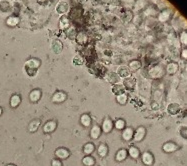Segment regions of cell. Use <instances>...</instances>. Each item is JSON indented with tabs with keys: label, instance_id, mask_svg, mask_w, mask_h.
<instances>
[{
	"label": "cell",
	"instance_id": "obj_6",
	"mask_svg": "<svg viewBox=\"0 0 187 166\" xmlns=\"http://www.w3.org/2000/svg\"><path fill=\"white\" fill-rule=\"evenodd\" d=\"M67 99V94L63 91H57L53 94L52 96V102L54 103H62Z\"/></svg>",
	"mask_w": 187,
	"mask_h": 166
},
{
	"label": "cell",
	"instance_id": "obj_10",
	"mask_svg": "<svg viewBox=\"0 0 187 166\" xmlns=\"http://www.w3.org/2000/svg\"><path fill=\"white\" fill-rule=\"evenodd\" d=\"M162 149H163V151L166 152V153H172V152L177 150L178 145L175 144L174 142H166V143H164V144H163Z\"/></svg>",
	"mask_w": 187,
	"mask_h": 166
},
{
	"label": "cell",
	"instance_id": "obj_18",
	"mask_svg": "<svg viewBox=\"0 0 187 166\" xmlns=\"http://www.w3.org/2000/svg\"><path fill=\"white\" fill-rule=\"evenodd\" d=\"M112 92L113 94H115V95H120V94H123L125 93V87L123 86V84H121V83H117V84H114L112 86Z\"/></svg>",
	"mask_w": 187,
	"mask_h": 166
},
{
	"label": "cell",
	"instance_id": "obj_4",
	"mask_svg": "<svg viewBox=\"0 0 187 166\" xmlns=\"http://www.w3.org/2000/svg\"><path fill=\"white\" fill-rule=\"evenodd\" d=\"M113 121L110 119L109 117H106L105 119L103 120L102 122V126H101V130L104 132V133H110L113 129Z\"/></svg>",
	"mask_w": 187,
	"mask_h": 166
},
{
	"label": "cell",
	"instance_id": "obj_28",
	"mask_svg": "<svg viewBox=\"0 0 187 166\" xmlns=\"http://www.w3.org/2000/svg\"><path fill=\"white\" fill-rule=\"evenodd\" d=\"M82 163L85 166H94L95 165V159L91 155H85L82 159Z\"/></svg>",
	"mask_w": 187,
	"mask_h": 166
},
{
	"label": "cell",
	"instance_id": "obj_14",
	"mask_svg": "<svg viewBox=\"0 0 187 166\" xmlns=\"http://www.w3.org/2000/svg\"><path fill=\"white\" fill-rule=\"evenodd\" d=\"M41 125V121L40 119H33L31 122L29 123L28 125V131L31 132V133H34V132H36L38 129H39V127Z\"/></svg>",
	"mask_w": 187,
	"mask_h": 166
},
{
	"label": "cell",
	"instance_id": "obj_7",
	"mask_svg": "<svg viewBox=\"0 0 187 166\" xmlns=\"http://www.w3.org/2000/svg\"><path fill=\"white\" fill-rule=\"evenodd\" d=\"M57 128V123L54 120H49L44 124L43 126V131L44 133H52L53 131H55Z\"/></svg>",
	"mask_w": 187,
	"mask_h": 166
},
{
	"label": "cell",
	"instance_id": "obj_22",
	"mask_svg": "<svg viewBox=\"0 0 187 166\" xmlns=\"http://www.w3.org/2000/svg\"><path fill=\"white\" fill-rule=\"evenodd\" d=\"M95 151V145L92 142H88L83 146V153L85 155H91Z\"/></svg>",
	"mask_w": 187,
	"mask_h": 166
},
{
	"label": "cell",
	"instance_id": "obj_39",
	"mask_svg": "<svg viewBox=\"0 0 187 166\" xmlns=\"http://www.w3.org/2000/svg\"><path fill=\"white\" fill-rule=\"evenodd\" d=\"M180 40H181V42H182L183 45H186V42H187V41H186V32H185V31H183L182 34H181Z\"/></svg>",
	"mask_w": 187,
	"mask_h": 166
},
{
	"label": "cell",
	"instance_id": "obj_16",
	"mask_svg": "<svg viewBox=\"0 0 187 166\" xmlns=\"http://www.w3.org/2000/svg\"><path fill=\"white\" fill-rule=\"evenodd\" d=\"M127 155H128V153H127V150H126V149H119L116 153V155H115V159H116V161H118V162H122L127 158Z\"/></svg>",
	"mask_w": 187,
	"mask_h": 166
},
{
	"label": "cell",
	"instance_id": "obj_25",
	"mask_svg": "<svg viewBox=\"0 0 187 166\" xmlns=\"http://www.w3.org/2000/svg\"><path fill=\"white\" fill-rule=\"evenodd\" d=\"M127 153L130 155V157H132L133 159H137L140 156V150L136 146H130L128 148Z\"/></svg>",
	"mask_w": 187,
	"mask_h": 166
},
{
	"label": "cell",
	"instance_id": "obj_34",
	"mask_svg": "<svg viewBox=\"0 0 187 166\" xmlns=\"http://www.w3.org/2000/svg\"><path fill=\"white\" fill-rule=\"evenodd\" d=\"M18 21H19V19L17 17H15V16H11V17H9L7 19V24L10 25V26H15L18 23Z\"/></svg>",
	"mask_w": 187,
	"mask_h": 166
},
{
	"label": "cell",
	"instance_id": "obj_24",
	"mask_svg": "<svg viewBox=\"0 0 187 166\" xmlns=\"http://www.w3.org/2000/svg\"><path fill=\"white\" fill-rule=\"evenodd\" d=\"M21 102V96L19 94H14L10 98V106L12 108H16Z\"/></svg>",
	"mask_w": 187,
	"mask_h": 166
},
{
	"label": "cell",
	"instance_id": "obj_23",
	"mask_svg": "<svg viewBox=\"0 0 187 166\" xmlns=\"http://www.w3.org/2000/svg\"><path fill=\"white\" fill-rule=\"evenodd\" d=\"M97 153H98V155L100 157L107 156V154H108V146L105 144V143H101V144L98 146Z\"/></svg>",
	"mask_w": 187,
	"mask_h": 166
},
{
	"label": "cell",
	"instance_id": "obj_26",
	"mask_svg": "<svg viewBox=\"0 0 187 166\" xmlns=\"http://www.w3.org/2000/svg\"><path fill=\"white\" fill-rule=\"evenodd\" d=\"M63 49V44L60 40H54L52 43V50L55 53H60Z\"/></svg>",
	"mask_w": 187,
	"mask_h": 166
},
{
	"label": "cell",
	"instance_id": "obj_44",
	"mask_svg": "<svg viewBox=\"0 0 187 166\" xmlns=\"http://www.w3.org/2000/svg\"><path fill=\"white\" fill-rule=\"evenodd\" d=\"M6 166H16V165H14V164H7Z\"/></svg>",
	"mask_w": 187,
	"mask_h": 166
},
{
	"label": "cell",
	"instance_id": "obj_15",
	"mask_svg": "<svg viewBox=\"0 0 187 166\" xmlns=\"http://www.w3.org/2000/svg\"><path fill=\"white\" fill-rule=\"evenodd\" d=\"M101 127L99 125H94L92 126V128L90 130V137L92 139H98L101 135Z\"/></svg>",
	"mask_w": 187,
	"mask_h": 166
},
{
	"label": "cell",
	"instance_id": "obj_32",
	"mask_svg": "<svg viewBox=\"0 0 187 166\" xmlns=\"http://www.w3.org/2000/svg\"><path fill=\"white\" fill-rule=\"evenodd\" d=\"M68 9H69V6H68V4L67 3H65V2H62V3H60L58 6H57V8H56V10H57V12L58 13H60V14H64V13H66L68 11Z\"/></svg>",
	"mask_w": 187,
	"mask_h": 166
},
{
	"label": "cell",
	"instance_id": "obj_42",
	"mask_svg": "<svg viewBox=\"0 0 187 166\" xmlns=\"http://www.w3.org/2000/svg\"><path fill=\"white\" fill-rule=\"evenodd\" d=\"M45 1H48V0H38V2H40V3H44Z\"/></svg>",
	"mask_w": 187,
	"mask_h": 166
},
{
	"label": "cell",
	"instance_id": "obj_38",
	"mask_svg": "<svg viewBox=\"0 0 187 166\" xmlns=\"http://www.w3.org/2000/svg\"><path fill=\"white\" fill-rule=\"evenodd\" d=\"M51 166H63V165H62V162L60 161L59 159L55 158L51 161Z\"/></svg>",
	"mask_w": 187,
	"mask_h": 166
},
{
	"label": "cell",
	"instance_id": "obj_43",
	"mask_svg": "<svg viewBox=\"0 0 187 166\" xmlns=\"http://www.w3.org/2000/svg\"><path fill=\"white\" fill-rule=\"evenodd\" d=\"M2 112H3V111H2V108H1V107H0V116H1V114H2Z\"/></svg>",
	"mask_w": 187,
	"mask_h": 166
},
{
	"label": "cell",
	"instance_id": "obj_8",
	"mask_svg": "<svg viewBox=\"0 0 187 166\" xmlns=\"http://www.w3.org/2000/svg\"><path fill=\"white\" fill-rule=\"evenodd\" d=\"M42 97V91L40 89H33L29 93V100L31 102H38Z\"/></svg>",
	"mask_w": 187,
	"mask_h": 166
},
{
	"label": "cell",
	"instance_id": "obj_5",
	"mask_svg": "<svg viewBox=\"0 0 187 166\" xmlns=\"http://www.w3.org/2000/svg\"><path fill=\"white\" fill-rule=\"evenodd\" d=\"M55 156H56L57 159H59V160L60 159H67L70 156V151L67 148L60 147L55 150Z\"/></svg>",
	"mask_w": 187,
	"mask_h": 166
},
{
	"label": "cell",
	"instance_id": "obj_37",
	"mask_svg": "<svg viewBox=\"0 0 187 166\" xmlns=\"http://www.w3.org/2000/svg\"><path fill=\"white\" fill-rule=\"evenodd\" d=\"M179 132H180V135L186 139V138H187V128H186V126H181L179 128Z\"/></svg>",
	"mask_w": 187,
	"mask_h": 166
},
{
	"label": "cell",
	"instance_id": "obj_21",
	"mask_svg": "<svg viewBox=\"0 0 187 166\" xmlns=\"http://www.w3.org/2000/svg\"><path fill=\"white\" fill-rule=\"evenodd\" d=\"M91 122H92V119H91L89 114L85 113V114H82L80 116V123L84 127H89L91 125Z\"/></svg>",
	"mask_w": 187,
	"mask_h": 166
},
{
	"label": "cell",
	"instance_id": "obj_11",
	"mask_svg": "<svg viewBox=\"0 0 187 166\" xmlns=\"http://www.w3.org/2000/svg\"><path fill=\"white\" fill-rule=\"evenodd\" d=\"M133 133L134 130L131 127H125L122 131V139L124 141H130L133 138Z\"/></svg>",
	"mask_w": 187,
	"mask_h": 166
},
{
	"label": "cell",
	"instance_id": "obj_35",
	"mask_svg": "<svg viewBox=\"0 0 187 166\" xmlns=\"http://www.w3.org/2000/svg\"><path fill=\"white\" fill-rule=\"evenodd\" d=\"M169 16H170V14L167 12V11H163V12L159 15V20L162 21V22H165V21H167V19L169 18Z\"/></svg>",
	"mask_w": 187,
	"mask_h": 166
},
{
	"label": "cell",
	"instance_id": "obj_36",
	"mask_svg": "<svg viewBox=\"0 0 187 166\" xmlns=\"http://www.w3.org/2000/svg\"><path fill=\"white\" fill-rule=\"evenodd\" d=\"M73 63L76 65H81L83 63V58L81 57V55H79V54L76 55V56L73 58Z\"/></svg>",
	"mask_w": 187,
	"mask_h": 166
},
{
	"label": "cell",
	"instance_id": "obj_19",
	"mask_svg": "<svg viewBox=\"0 0 187 166\" xmlns=\"http://www.w3.org/2000/svg\"><path fill=\"white\" fill-rule=\"evenodd\" d=\"M106 78H107L108 82H110L113 85L117 84V83H119V81H120V77L118 76L117 73H115V72H109L106 75Z\"/></svg>",
	"mask_w": 187,
	"mask_h": 166
},
{
	"label": "cell",
	"instance_id": "obj_12",
	"mask_svg": "<svg viewBox=\"0 0 187 166\" xmlns=\"http://www.w3.org/2000/svg\"><path fill=\"white\" fill-rule=\"evenodd\" d=\"M117 74H118V76L120 77V78H121V77H122V78H127V77L130 76L131 71L129 70L128 66L123 65V66H120V67L117 69Z\"/></svg>",
	"mask_w": 187,
	"mask_h": 166
},
{
	"label": "cell",
	"instance_id": "obj_9",
	"mask_svg": "<svg viewBox=\"0 0 187 166\" xmlns=\"http://www.w3.org/2000/svg\"><path fill=\"white\" fill-rule=\"evenodd\" d=\"M141 160H142V162L144 163L145 165L151 166L154 163V156L152 155V153L146 151V152H144L141 155Z\"/></svg>",
	"mask_w": 187,
	"mask_h": 166
},
{
	"label": "cell",
	"instance_id": "obj_17",
	"mask_svg": "<svg viewBox=\"0 0 187 166\" xmlns=\"http://www.w3.org/2000/svg\"><path fill=\"white\" fill-rule=\"evenodd\" d=\"M167 111L170 115H176L180 111V106L177 103H170L167 106Z\"/></svg>",
	"mask_w": 187,
	"mask_h": 166
},
{
	"label": "cell",
	"instance_id": "obj_40",
	"mask_svg": "<svg viewBox=\"0 0 187 166\" xmlns=\"http://www.w3.org/2000/svg\"><path fill=\"white\" fill-rule=\"evenodd\" d=\"M187 51H186V49H183L182 50V53H181V57H182L183 59H186V57H187Z\"/></svg>",
	"mask_w": 187,
	"mask_h": 166
},
{
	"label": "cell",
	"instance_id": "obj_33",
	"mask_svg": "<svg viewBox=\"0 0 187 166\" xmlns=\"http://www.w3.org/2000/svg\"><path fill=\"white\" fill-rule=\"evenodd\" d=\"M59 26H60V29H66V28H68V26H69V20H68L67 17H66V16H62V17L60 18Z\"/></svg>",
	"mask_w": 187,
	"mask_h": 166
},
{
	"label": "cell",
	"instance_id": "obj_20",
	"mask_svg": "<svg viewBox=\"0 0 187 166\" xmlns=\"http://www.w3.org/2000/svg\"><path fill=\"white\" fill-rule=\"evenodd\" d=\"M178 64L176 62H170L167 66H166V72L169 75H174L176 72L178 71Z\"/></svg>",
	"mask_w": 187,
	"mask_h": 166
},
{
	"label": "cell",
	"instance_id": "obj_29",
	"mask_svg": "<svg viewBox=\"0 0 187 166\" xmlns=\"http://www.w3.org/2000/svg\"><path fill=\"white\" fill-rule=\"evenodd\" d=\"M128 68L130 71H137L138 69L141 68V62L139 61V60H132V61L129 63V66H128Z\"/></svg>",
	"mask_w": 187,
	"mask_h": 166
},
{
	"label": "cell",
	"instance_id": "obj_13",
	"mask_svg": "<svg viewBox=\"0 0 187 166\" xmlns=\"http://www.w3.org/2000/svg\"><path fill=\"white\" fill-rule=\"evenodd\" d=\"M135 85H136V82H135V79L133 78V77H127V78H124L123 86L125 87V89L133 90Z\"/></svg>",
	"mask_w": 187,
	"mask_h": 166
},
{
	"label": "cell",
	"instance_id": "obj_31",
	"mask_svg": "<svg viewBox=\"0 0 187 166\" xmlns=\"http://www.w3.org/2000/svg\"><path fill=\"white\" fill-rule=\"evenodd\" d=\"M114 127L116 128L117 130H123L126 126V123H125V120L122 119V118H119L115 121V123H113Z\"/></svg>",
	"mask_w": 187,
	"mask_h": 166
},
{
	"label": "cell",
	"instance_id": "obj_3",
	"mask_svg": "<svg viewBox=\"0 0 187 166\" xmlns=\"http://www.w3.org/2000/svg\"><path fill=\"white\" fill-rule=\"evenodd\" d=\"M146 135V128L143 126H139L138 128H137L134 133H133V139L135 142H140L144 139V137Z\"/></svg>",
	"mask_w": 187,
	"mask_h": 166
},
{
	"label": "cell",
	"instance_id": "obj_30",
	"mask_svg": "<svg viewBox=\"0 0 187 166\" xmlns=\"http://www.w3.org/2000/svg\"><path fill=\"white\" fill-rule=\"evenodd\" d=\"M116 101L120 104V105H125L128 101V95L126 93L120 94V95L116 96Z\"/></svg>",
	"mask_w": 187,
	"mask_h": 166
},
{
	"label": "cell",
	"instance_id": "obj_27",
	"mask_svg": "<svg viewBox=\"0 0 187 166\" xmlns=\"http://www.w3.org/2000/svg\"><path fill=\"white\" fill-rule=\"evenodd\" d=\"M76 41L78 42L79 44H81V45H84V44L88 41V36L85 34L84 32H80L78 33V34L76 35Z\"/></svg>",
	"mask_w": 187,
	"mask_h": 166
},
{
	"label": "cell",
	"instance_id": "obj_2",
	"mask_svg": "<svg viewBox=\"0 0 187 166\" xmlns=\"http://www.w3.org/2000/svg\"><path fill=\"white\" fill-rule=\"evenodd\" d=\"M150 77L152 78H160L164 74V68L161 65H154L153 67L149 69V72H148Z\"/></svg>",
	"mask_w": 187,
	"mask_h": 166
},
{
	"label": "cell",
	"instance_id": "obj_41",
	"mask_svg": "<svg viewBox=\"0 0 187 166\" xmlns=\"http://www.w3.org/2000/svg\"><path fill=\"white\" fill-rule=\"evenodd\" d=\"M159 105L157 103H152V108H158Z\"/></svg>",
	"mask_w": 187,
	"mask_h": 166
},
{
	"label": "cell",
	"instance_id": "obj_1",
	"mask_svg": "<svg viewBox=\"0 0 187 166\" xmlns=\"http://www.w3.org/2000/svg\"><path fill=\"white\" fill-rule=\"evenodd\" d=\"M41 62L39 59L37 58H30L28 61H26L25 63V69L26 72L29 76H34L37 72V69L39 68Z\"/></svg>",
	"mask_w": 187,
	"mask_h": 166
}]
</instances>
